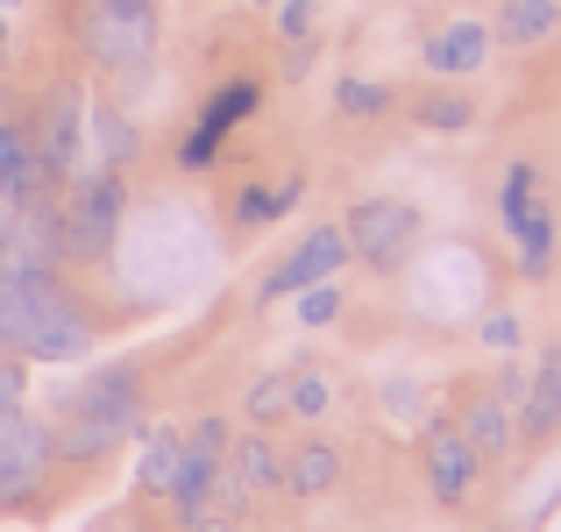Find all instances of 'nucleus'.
Here are the masks:
<instances>
[{
    "label": "nucleus",
    "instance_id": "nucleus-23",
    "mask_svg": "<svg viewBox=\"0 0 561 532\" xmlns=\"http://www.w3.org/2000/svg\"><path fill=\"white\" fill-rule=\"evenodd\" d=\"M334 107H342L348 122H377V114L398 107V93H391V85H377V79H342V85H334Z\"/></svg>",
    "mask_w": 561,
    "mask_h": 532
},
{
    "label": "nucleus",
    "instance_id": "nucleus-19",
    "mask_svg": "<svg viewBox=\"0 0 561 532\" xmlns=\"http://www.w3.org/2000/svg\"><path fill=\"white\" fill-rule=\"evenodd\" d=\"M561 28V0H497V43L505 50H534Z\"/></svg>",
    "mask_w": 561,
    "mask_h": 532
},
{
    "label": "nucleus",
    "instance_id": "nucleus-10",
    "mask_svg": "<svg viewBox=\"0 0 561 532\" xmlns=\"http://www.w3.org/2000/svg\"><path fill=\"white\" fill-rule=\"evenodd\" d=\"M420 469H426V490H434V505H469L477 497V476H483V454L469 448V433L455 419H434L420 433Z\"/></svg>",
    "mask_w": 561,
    "mask_h": 532
},
{
    "label": "nucleus",
    "instance_id": "nucleus-29",
    "mask_svg": "<svg viewBox=\"0 0 561 532\" xmlns=\"http://www.w3.org/2000/svg\"><path fill=\"white\" fill-rule=\"evenodd\" d=\"M22 397H28L22 362H14V355H0V412H22Z\"/></svg>",
    "mask_w": 561,
    "mask_h": 532
},
{
    "label": "nucleus",
    "instance_id": "nucleus-18",
    "mask_svg": "<svg viewBox=\"0 0 561 532\" xmlns=\"http://www.w3.org/2000/svg\"><path fill=\"white\" fill-rule=\"evenodd\" d=\"M334 483H342V448L334 440H299L285 454V490L291 497H328Z\"/></svg>",
    "mask_w": 561,
    "mask_h": 532
},
{
    "label": "nucleus",
    "instance_id": "nucleus-14",
    "mask_svg": "<svg viewBox=\"0 0 561 532\" xmlns=\"http://www.w3.org/2000/svg\"><path fill=\"white\" fill-rule=\"evenodd\" d=\"M85 142L100 150V171H128L142 157V128L122 100H85Z\"/></svg>",
    "mask_w": 561,
    "mask_h": 532
},
{
    "label": "nucleus",
    "instance_id": "nucleus-17",
    "mask_svg": "<svg viewBox=\"0 0 561 532\" xmlns=\"http://www.w3.org/2000/svg\"><path fill=\"white\" fill-rule=\"evenodd\" d=\"M43 192V171H36V142H28V122L0 114V199L22 206Z\"/></svg>",
    "mask_w": 561,
    "mask_h": 532
},
{
    "label": "nucleus",
    "instance_id": "nucleus-3",
    "mask_svg": "<svg viewBox=\"0 0 561 532\" xmlns=\"http://www.w3.org/2000/svg\"><path fill=\"white\" fill-rule=\"evenodd\" d=\"M65 263H100L122 242V213H128V177L122 171H79L65 192Z\"/></svg>",
    "mask_w": 561,
    "mask_h": 532
},
{
    "label": "nucleus",
    "instance_id": "nucleus-28",
    "mask_svg": "<svg viewBox=\"0 0 561 532\" xmlns=\"http://www.w3.org/2000/svg\"><path fill=\"white\" fill-rule=\"evenodd\" d=\"M477 342L491 348V355H512V348H519V320H512V313H491V320L477 327Z\"/></svg>",
    "mask_w": 561,
    "mask_h": 532
},
{
    "label": "nucleus",
    "instance_id": "nucleus-7",
    "mask_svg": "<svg viewBox=\"0 0 561 532\" xmlns=\"http://www.w3.org/2000/svg\"><path fill=\"white\" fill-rule=\"evenodd\" d=\"M256 107H263V85H256V79L214 85V93L199 100V114H192V128L179 136V171H214L220 150H228V136H234V128H242Z\"/></svg>",
    "mask_w": 561,
    "mask_h": 532
},
{
    "label": "nucleus",
    "instance_id": "nucleus-1",
    "mask_svg": "<svg viewBox=\"0 0 561 532\" xmlns=\"http://www.w3.org/2000/svg\"><path fill=\"white\" fill-rule=\"evenodd\" d=\"M93 342H100L93 313L57 270L43 277L0 270V355H14V362H79Z\"/></svg>",
    "mask_w": 561,
    "mask_h": 532
},
{
    "label": "nucleus",
    "instance_id": "nucleus-27",
    "mask_svg": "<svg viewBox=\"0 0 561 532\" xmlns=\"http://www.w3.org/2000/svg\"><path fill=\"white\" fill-rule=\"evenodd\" d=\"M320 28V0H277V36L285 43H306Z\"/></svg>",
    "mask_w": 561,
    "mask_h": 532
},
{
    "label": "nucleus",
    "instance_id": "nucleus-11",
    "mask_svg": "<svg viewBox=\"0 0 561 532\" xmlns=\"http://www.w3.org/2000/svg\"><path fill=\"white\" fill-rule=\"evenodd\" d=\"M65 419L107 426L114 440H128V433L142 426V369H136V362H107L93 383H79V391H71Z\"/></svg>",
    "mask_w": 561,
    "mask_h": 532
},
{
    "label": "nucleus",
    "instance_id": "nucleus-9",
    "mask_svg": "<svg viewBox=\"0 0 561 532\" xmlns=\"http://www.w3.org/2000/svg\"><path fill=\"white\" fill-rule=\"evenodd\" d=\"M50 469H57V426L14 412V419L0 426V511L28 505V497L50 483Z\"/></svg>",
    "mask_w": 561,
    "mask_h": 532
},
{
    "label": "nucleus",
    "instance_id": "nucleus-2",
    "mask_svg": "<svg viewBox=\"0 0 561 532\" xmlns=\"http://www.w3.org/2000/svg\"><path fill=\"white\" fill-rule=\"evenodd\" d=\"M157 28H164L157 0H79V43H85V57H93L107 79H122V85L150 79Z\"/></svg>",
    "mask_w": 561,
    "mask_h": 532
},
{
    "label": "nucleus",
    "instance_id": "nucleus-16",
    "mask_svg": "<svg viewBox=\"0 0 561 532\" xmlns=\"http://www.w3.org/2000/svg\"><path fill=\"white\" fill-rule=\"evenodd\" d=\"M554 433H561V348H548V362L534 369V383L519 397V440L526 448H548Z\"/></svg>",
    "mask_w": 561,
    "mask_h": 532
},
{
    "label": "nucleus",
    "instance_id": "nucleus-25",
    "mask_svg": "<svg viewBox=\"0 0 561 532\" xmlns=\"http://www.w3.org/2000/svg\"><path fill=\"white\" fill-rule=\"evenodd\" d=\"M285 412H291L285 377H256V383H249V419H256V426H277Z\"/></svg>",
    "mask_w": 561,
    "mask_h": 532
},
{
    "label": "nucleus",
    "instance_id": "nucleus-22",
    "mask_svg": "<svg viewBox=\"0 0 561 532\" xmlns=\"http://www.w3.org/2000/svg\"><path fill=\"white\" fill-rule=\"evenodd\" d=\"M412 122L434 128V136H462V128L477 122V107H469V93H448V85H434V93L412 100Z\"/></svg>",
    "mask_w": 561,
    "mask_h": 532
},
{
    "label": "nucleus",
    "instance_id": "nucleus-13",
    "mask_svg": "<svg viewBox=\"0 0 561 532\" xmlns=\"http://www.w3.org/2000/svg\"><path fill=\"white\" fill-rule=\"evenodd\" d=\"M228 476L242 483L249 497H277L285 490V448L271 440V426H249V433L228 440Z\"/></svg>",
    "mask_w": 561,
    "mask_h": 532
},
{
    "label": "nucleus",
    "instance_id": "nucleus-26",
    "mask_svg": "<svg viewBox=\"0 0 561 532\" xmlns=\"http://www.w3.org/2000/svg\"><path fill=\"white\" fill-rule=\"evenodd\" d=\"M299 320L306 327H334V320H342V285H334V277L328 285H306L299 291Z\"/></svg>",
    "mask_w": 561,
    "mask_h": 532
},
{
    "label": "nucleus",
    "instance_id": "nucleus-24",
    "mask_svg": "<svg viewBox=\"0 0 561 532\" xmlns=\"http://www.w3.org/2000/svg\"><path fill=\"white\" fill-rule=\"evenodd\" d=\"M285 397H291V412H299V419H328L334 383L320 377V369H299V377H285Z\"/></svg>",
    "mask_w": 561,
    "mask_h": 532
},
{
    "label": "nucleus",
    "instance_id": "nucleus-8",
    "mask_svg": "<svg viewBox=\"0 0 561 532\" xmlns=\"http://www.w3.org/2000/svg\"><path fill=\"white\" fill-rule=\"evenodd\" d=\"M348 234H342V220H320V228H306L299 242L285 248V256L271 263V277L256 285V299L263 305H277V299H299L306 285H328V277H342L348 270Z\"/></svg>",
    "mask_w": 561,
    "mask_h": 532
},
{
    "label": "nucleus",
    "instance_id": "nucleus-20",
    "mask_svg": "<svg viewBox=\"0 0 561 532\" xmlns=\"http://www.w3.org/2000/svg\"><path fill=\"white\" fill-rule=\"evenodd\" d=\"M306 199V177H277V185H242L234 192V228H277L291 206Z\"/></svg>",
    "mask_w": 561,
    "mask_h": 532
},
{
    "label": "nucleus",
    "instance_id": "nucleus-31",
    "mask_svg": "<svg viewBox=\"0 0 561 532\" xmlns=\"http://www.w3.org/2000/svg\"><path fill=\"white\" fill-rule=\"evenodd\" d=\"M8 228H14V206L0 199V248H8Z\"/></svg>",
    "mask_w": 561,
    "mask_h": 532
},
{
    "label": "nucleus",
    "instance_id": "nucleus-15",
    "mask_svg": "<svg viewBox=\"0 0 561 532\" xmlns=\"http://www.w3.org/2000/svg\"><path fill=\"white\" fill-rule=\"evenodd\" d=\"M426 71L434 79H469V71H483L491 65V28L483 22H448V28H434L426 36Z\"/></svg>",
    "mask_w": 561,
    "mask_h": 532
},
{
    "label": "nucleus",
    "instance_id": "nucleus-6",
    "mask_svg": "<svg viewBox=\"0 0 561 532\" xmlns=\"http://www.w3.org/2000/svg\"><path fill=\"white\" fill-rule=\"evenodd\" d=\"M497 220H505L512 248H519V270L548 277L554 270V199H540V164H512L497 185Z\"/></svg>",
    "mask_w": 561,
    "mask_h": 532
},
{
    "label": "nucleus",
    "instance_id": "nucleus-30",
    "mask_svg": "<svg viewBox=\"0 0 561 532\" xmlns=\"http://www.w3.org/2000/svg\"><path fill=\"white\" fill-rule=\"evenodd\" d=\"M185 532H242V519H220V511H199Z\"/></svg>",
    "mask_w": 561,
    "mask_h": 532
},
{
    "label": "nucleus",
    "instance_id": "nucleus-4",
    "mask_svg": "<svg viewBox=\"0 0 561 532\" xmlns=\"http://www.w3.org/2000/svg\"><path fill=\"white\" fill-rule=\"evenodd\" d=\"M28 142H36V171L50 192H65L71 177L85 171V85L79 79H57L50 93L36 100L28 114Z\"/></svg>",
    "mask_w": 561,
    "mask_h": 532
},
{
    "label": "nucleus",
    "instance_id": "nucleus-33",
    "mask_svg": "<svg viewBox=\"0 0 561 532\" xmlns=\"http://www.w3.org/2000/svg\"><path fill=\"white\" fill-rule=\"evenodd\" d=\"M256 8H277V0H256Z\"/></svg>",
    "mask_w": 561,
    "mask_h": 532
},
{
    "label": "nucleus",
    "instance_id": "nucleus-21",
    "mask_svg": "<svg viewBox=\"0 0 561 532\" xmlns=\"http://www.w3.org/2000/svg\"><path fill=\"white\" fill-rule=\"evenodd\" d=\"M179 462H185V433H179V426H157V433H142V462H136L142 497H171Z\"/></svg>",
    "mask_w": 561,
    "mask_h": 532
},
{
    "label": "nucleus",
    "instance_id": "nucleus-12",
    "mask_svg": "<svg viewBox=\"0 0 561 532\" xmlns=\"http://www.w3.org/2000/svg\"><path fill=\"white\" fill-rule=\"evenodd\" d=\"M455 426L469 433V448H477L483 462H505V454H512V440H519L512 397L497 391V383H491V391H469V397H462V419H455Z\"/></svg>",
    "mask_w": 561,
    "mask_h": 532
},
{
    "label": "nucleus",
    "instance_id": "nucleus-5",
    "mask_svg": "<svg viewBox=\"0 0 561 532\" xmlns=\"http://www.w3.org/2000/svg\"><path fill=\"white\" fill-rule=\"evenodd\" d=\"M342 234H348V256L363 263V270H405L412 248H420L426 220L412 199H391V192H377V199H356L342 213Z\"/></svg>",
    "mask_w": 561,
    "mask_h": 532
},
{
    "label": "nucleus",
    "instance_id": "nucleus-32",
    "mask_svg": "<svg viewBox=\"0 0 561 532\" xmlns=\"http://www.w3.org/2000/svg\"><path fill=\"white\" fill-rule=\"evenodd\" d=\"M0 57H8V14H0Z\"/></svg>",
    "mask_w": 561,
    "mask_h": 532
}]
</instances>
